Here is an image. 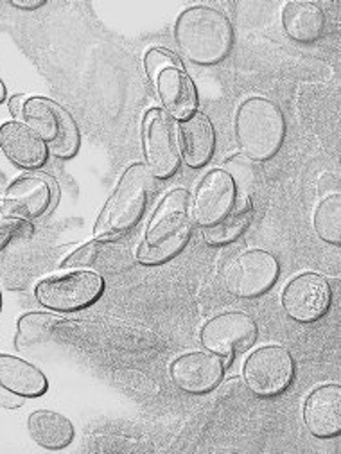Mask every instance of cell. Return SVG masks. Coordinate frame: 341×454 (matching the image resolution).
<instances>
[{"instance_id":"6da1fadb","label":"cell","mask_w":341,"mask_h":454,"mask_svg":"<svg viewBox=\"0 0 341 454\" xmlns=\"http://www.w3.org/2000/svg\"><path fill=\"white\" fill-rule=\"evenodd\" d=\"M174 42L189 61L211 67L232 52L234 27L223 12L211 6H192L178 17Z\"/></svg>"},{"instance_id":"30bf717a","label":"cell","mask_w":341,"mask_h":454,"mask_svg":"<svg viewBox=\"0 0 341 454\" xmlns=\"http://www.w3.org/2000/svg\"><path fill=\"white\" fill-rule=\"evenodd\" d=\"M259 336V327L255 320L246 313H223L201 329V345L213 354L227 357V363L232 356L248 350L255 345Z\"/></svg>"},{"instance_id":"7402d4cb","label":"cell","mask_w":341,"mask_h":454,"mask_svg":"<svg viewBox=\"0 0 341 454\" xmlns=\"http://www.w3.org/2000/svg\"><path fill=\"white\" fill-rule=\"evenodd\" d=\"M252 217H253L252 200L248 194L241 192L234 210L223 221H220L214 226H209V229H201L203 239L213 247L229 245V243L239 239L246 232V229L252 223Z\"/></svg>"},{"instance_id":"d6986e66","label":"cell","mask_w":341,"mask_h":454,"mask_svg":"<svg viewBox=\"0 0 341 454\" xmlns=\"http://www.w3.org/2000/svg\"><path fill=\"white\" fill-rule=\"evenodd\" d=\"M0 388L20 397H40L47 392V377L31 363L0 354Z\"/></svg>"},{"instance_id":"277c9868","label":"cell","mask_w":341,"mask_h":454,"mask_svg":"<svg viewBox=\"0 0 341 454\" xmlns=\"http://www.w3.org/2000/svg\"><path fill=\"white\" fill-rule=\"evenodd\" d=\"M236 137L243 153L253 162L275 157L286 138L281 108L264 98L246 99L236 115Z\"/></svg>"},{"instance_id":"52a82bcc","label":"cell","mask_w":341,"mask_h":454,"mask_svg":"<svg viewBox=\"0 0 341 454\" xmlns=\"http://www.w3.org/2000/svg\"><path fill=\"white\" fill-rule=\"evenodd\" d=\"M244 381L248 388L262 399L284 394L295 380V359L284 347H262L244 363Z\"/></svg>"},{"instance_id":"ffe728a7","label":"cell","mask_w":341,"mask_h":454,"mask_svg":"<svg viewBox=\"0 0 341 454\" xmlns=\"http://www.w3.org/2000/svg\"><path fill=\"white\" fill-rule=\"evenodd\" d=\"M325 13L314 3H290L283 10L284 33L297 43H316L325 33Z\"/></svg>"},{"instance_id":"4fadbf2b","label":"cell","mask_w":341,"mask_h":454,"mask_svg":"<svg viewBox=\"0 0 341 454\" xmlns=\"http://www.w3.org/2000/svg\"><path fill=\"white\" fill-rule=\"evenodd\" d=\"M225 361L218 354L190 352L171 364L173 383L187 394L203 395L216 390L223 380Z\"/></svg>"},{"instance_id":"e0dca14e","label":"cell","mask_w":341,"mask_h":454,"mask_svg":"<svg viewBox=\"0 0 341 454\" xmlns=\"http://www.w3.org/2000/svg\"><path fill=\"white\" fill-rule=\"evenodd\" d=\"M180 145L185 164L192 169H201L213 160L216 149V133L211 119L194 112L180 124Z\"/></svg>"},{"instance_id":"3957f363","label":"cell","mask_w":341,"mask_h":454,"mask_svg":"<svg viewBox=\"0 0 341 454\" xmlns=\"http://www.w3.org/2000/svg\"><path fill=\"white\" fill-rule=\"evenodd\" d=\"M153 175L144 164H133L122 175L96 223V239H119L141 221L153 192Z\"/></svg>"},{"instance_id":"83f0119b","label":"cell","mask_w":341,"mask_h":454,"mask_svg":"<svg viewBox=\"0 0 341 454\" xmlns=\"http://www.w3.org/2000/svg\"><path fill=\"white\" fill-rule=\"evenodd\" d=\"M12 6L17 8V10H24V12H35V10H40L42 6H45V0H12Z\"/></svg>"},{"instance_id":"cb8c5ba5","label":"cell","mask_w":341,"mask_h":454,"mask_svg":"<svg viewBox=\"0 0 341 454\" xmlns=\"http://www.w3.org/2000/svg\"><path fill=\"white\" fill-rule=\"evenodd\" d=\"M314 231L329 245H341V196L325 198L314 212Z\"/></svg>"},{"instance_id":"8992f818","label":"cell","mask_w":341,"mask_h":454,"mask_svg":"<svg viewBox=\"0 0 341 454\" xmlns=\"http://www.w3.org/2000/svg\"><path fill=\"white\" fill-rule=\"evenodd\" d=\"M105 282L92 271H73L42 280L36 286V300L47 309L73 313L92 306L103 294Z\"/></svg>"},{"instance_id":"d4e9b609","label":"cell","mask_w":341,"mask_h":454,"mask_svg":"<svg viewBox=\"0 0 341 454\" xmlns=\"http://www.w3.org/2000/svg\"><path fill=\"white\" fill-rule=\"evenodd\" d=\"M144 67H146V72L153 83H157L159 75L167 68L183 70L180 58L166 49H150L144 56Z\"/></svg>"},{"instance_id":"9c48e42d","label":"cell","mask_w":341,"mask_h":454,"mask_svg":"<svg viewBox=\"0 0 341 454\" xmlns=\"http://www.w3.org/2000/svg\"><path fill=\"white\" fill-rule=\"evenodd\" d=\"M144 155L155 178L167 180L180 169V142L173 119L162 110H150L144 117Z\"/></svg>"},{"instance_id":"7c38bea8","label":"cell","mask_w":341,"mask_h":454,"mask_svg":"<svg viewBox=\"0 0 341 454\" xmlns=\"http://www.w3.org/2000/svg\"><path fill=\"white\" fill-rule=\"evenodd\" d=\"M239 198L236 180L223 169H214L205 176L198 187L194 200V217L201 229L218 224L236 207Z\"/></svg>"},{"instance_id":"ba28073f","label":"cell","mask_w":341,"mask_h":454,"mask_svg":"<svg viewBox=\"0 0 341 454\" xmlns=\"http://www.w3.org/2000/svg\"><path fill=\"white\" fill-rule=\"evenodd\" d=\"M281 275L277 257L266 250H250L234 257L223 270V284L239 298H259L267 293Z\"/></svg>"},{"instance_id":"44dd1931","label":"cell","mask_w":341,"mask_h":454,"mask_svg":"<svg viewBox=\"0 0 341 454\" xmlns=\"http://www.w3.org/2000/svg\"><path fill=\"white\" fill-rule=\"evenodd\" d=\"M31 438L43 449H65L74 440V426L65 415L50 410L33 411L27 419Z\"/></svg>"},{"instance_id":"8fae6325","label":"cell","mask_w":341,"mask_h":454,"mask_svg":"<svg viewBox=\"0 0 341 454\" xmlns=\"http://www.w3.org/2000/svg\"><path fill=\"white\" fill-rule=\"evenodd\" d=\"M330 304V286L316 273H302L295 277L283 294V306L288 317L298 324H313L323 318Z\"/></svg>"},{"instance_id":"484cf974","label":"cell","mask_w":341,"mask_h":454,"mask_svg":"<svg viewBox=\"0 0 341 454\" xmlns=\"http://www.w3.org/2000/svg\"><path fill=\"white\" fill-rule=\"evenodd\" d=\"M99 257V241H92L83 245L81 248H78L76 252H73L68 255L63 262L61 268L63 270H73V268H90L96 264Z\"/></svg>"},{"instance_id":"603a6c76","label":"cell","mask_w":341,"mask_h":454,"mask_svg":"<svg viewBox=\"0 0 341 454\" xmlns=\"http://www.w3.org/2000/svg\"><path fill=\"white\" fill-rule=\"evenodd\" d=\"M63 325L65 320L49 313H29L19 320L15 347L19 350H29L35 345L49 341Z\"/></svg>"},{"instance_id":"9a60e30c","label":"cell","mask_w":341,"mask_h":454,"mask_svg":"<svg viewBox=\"0 0 341 454\" xmlns=\"http://www.w3.org/2000/svg\"><path fill=\"white\" fill-rule=\"evenodd\" d=\"M304 422L316 438H336L341 433V387L325 385L311 392L304 406Z\"/></svg>"},{"instance_id":"7a4b0ae2","label":"cell","mask_w":341,"mask_h":454,"mask_svg":"<svg viewBox=\"0 0 341 454\" xmlns=\"http://www.w3.org/2000/svg\"><path fill=\"white\" fill-rule=\"evenodd\" d=\"M192 226L194 212L190 194L185 189L169 192L155 210L136 257L146 266H157L174 259L187 247Z\"/></svg>"},{"instance_id":"4316f807","label":"cell","mask_w":341,"mask_h":454,"mask_svg":"<svg viewBox=\"0 0 341 454\" xmlns=\"http://www.w3.org/2000/svg\"><path fill=\"white\" fill-rule=\"evenodd\" d=\"M31 231V226H27L26 223H22L20 219L17 217H12L6 208H4V203L0 201V236L4 234H10V236H15L19 232H27Z\"/></svg>"},{"instance_id":"5b68a950","label":"cell","mask_w":341,"mask_h":454,"mask_svg":"<svg viewBox=\"0 0 341 454\" xmlns=\"http://www.w3.org/2000/svg\"><path fill=\"white\" fill-rule=\"evenodd\" d=\"M22 117L58 159H73L81 144L80 129L73 115L47 98H27Z\"/></svg>"},{"instance_id":"f546056e","label":"cell","mask_w":341,"mask_h":454,"mask_svg":"<svg viewBox=\"0 0 341 454\" xmlns=\"http://www.w3.org/2000/svg\"><path fill=\"white\" fill-rule=\"evenodd\" d=\"M4 101H6V85L3 80H0V103H4Z\"/></svg>"},{"instance_id":"ac0fdd59","label":"cell","mask_w":341,"mask_h":454,"mask_svg":"<svg viewBox=\"0 0 341 454\" xmlns=\"http://www.w3.org/2000/svg\"><path fill=\"white\" fill-rule=\"evenodd\" d=\"M157 90L169 117L187 119L198 106V92L192 80L183 70L167 68L157 80Z\"/></svg>"},{"instance_id":"f1b7e54d","label":"cell","mask_w":341,"mask_h":454,"mask_svg":"<svg viewBox=\"0 0 341 454\" xmlns=\"http://www.w3.org/2000/svg\"><path fill=\"white\" fill-rule=\"evenodd\" d=\"M26 101L27 98L24 94H19V96H13L10 99V112L12 115L17 119V117H22V112H24V106H26Z\"/></svg>"},{"instance_id":"2e32d148","label":"cell","mask_w":341,"mask_h":454,"mask_svg":"<svg viewBox=\"0 0 341 454\" xmlns=\"http://www.w3.org/2000/svg\"><path fill=\"white\" fill-rule=\"evenodd\" d=\"M3 203L12 217L35 219L49 210L52 189L43 178L22 176L8 187Z\"/></svg>"},{"instance_id":"5bb4252c","label":"cell","mask_w":341,"mask_h":454,"mask_svg":"<svg viewBox=\"0 0 341 454\" xmlns=\"http://www.w3.org/2000/svg\"><path fill=\"white\" fill-rule=\"evenodd\" d=\"M0 149L19 168L38 169L47 162L45 142L26 124L10 121L0 126Z\"/></svg>"}]
</instances>
